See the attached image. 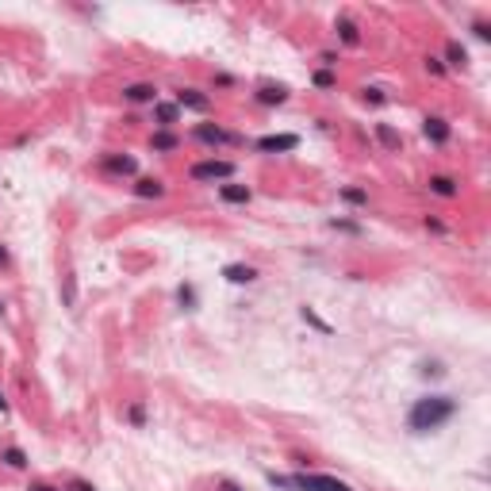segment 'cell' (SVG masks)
Returning a JSON list of instances; mask_svg holds the SVG:
<instances>
[{
	"instance_id": "6da1fadb",
	"label": "cell",
	"mask_w": 491,
	"mask_h": 491,
	"mask_svg": "<svg viewBox=\"0 0 491 491\" xmlns=\"http://www.w3.org/2000/svg\"><path fill=\"white\" fill-rule=\"evenodd\" d=\"M457 415V400L453 395H422V400L411 403L407 411V426L415 434H434Z\"/></svg>"
},
{
	"instance_id": "7a4b0ae2",
	"label": "cell",
	"mask_w": 491,
	"mask_h": 491,
	"mask_svg": "<svg viewBox=\"0 0 491 491\" xmlns=\"http://www.w3.org/2000/svg\"><path fill=\"white\" fill-rule=\"evenodd\" d=\"M276 488H300V491H353L346 480H334V476H315V472H300V476H269Z\"/></svg>"
},
{
	"instance_id": "3957f363",
	"label": "cell",
	"mask_w": 491,
	"mask_h": 491,
	"mask_svg": "<svg viewBox=\"0 0 491 491\" xmlns=\"http://www.w3.org/2000/svg\"><path fill=\"white\" fill-rule=\"evenodd\" d=\"M231 177H234V161H226V158H208V161L192 166V181H200V184H226Z\"/></svg>"
},
{
	"instance_id": "277c9868",
	"label": "cell",
	"mask_w": 491,
	"mask_h": 491,
	"mask_svg": "<svg viewBox=\"0 0 491 491\" xmlns=\"http://www.w3.org/2000/svg\"><path fill=\"white\" fill-rule=\"evenodd\" d=\"M192 139L196 142H204V146H211V150H219V146H242V134H234V131H223L219 123H196L192 127Z\"/></svg>"
},
{
	"instance_id": "5b68a950",
	"label": "cell",
	"mask_w": 491,
	"mask_h": 491,
	"mask_svg": "<svg viewBox=\"0 0 491 491\" xmlns=\"http://www.w3.org/2000/svg\"><path fill=\"white\" fill-rule=\"evenodd\" d=\"M100 173H108V177H134V173H139V161H134L131 154H104V158H100Z\"/></svg>"
},
{
	"instance_id": "8992f818",
	"label": "cell",
	"mask_w": 491,
	"mask_h": 491,
	"mask_svg": "<svg viewBox=\"0 0 491 491\" xmlns=\"http://www.w3.org/2000/svg\"><path fill=\"white\" fill-rule=\"evenodd\" d=\"M300 146V134H265V139L253 142V150L258 154H288Z\"/></svg>"
},
{
	"instance_id": "52a82bcc",
	"label": "cell",
	"mask_w": 491,
	"mask_h": 491,
	"mask_svg": "<svg viewBox=\"0 0 491 491\" xmlns=\"http://www.w3.org/2000/svg\"><path fill=\"white\" fill-rule=\"evenodd\" d=\"M177 108H188V111H200V116H204V111H211V96L184 84V89H177Z\"/></svg>"
},
{
	"instance_id": "ba28073f",
	"label": "cell",
	"mask_w": 491,
	"mask_h": 491,
	"mask_svg": "<svg viewBox=\"0 0 491 491\" xmlns=\"http://www.w3.org/2000/svg\"><path fill=\"white\" fill-rule=\"evenodd\" d=\"M422 134L434 142V146H445V142L453 139V127L445 123L441 116H426V119H422Z\"/></svg>"
},
{
	"instance_id": "9c48e42d",
	"label": "cell",
	"mask_w": 491,
	"mask_h": 491,
	"mask_svg": "<svg viewBox=\"0 0 491 491\" xmlns=\"http://www.w3.org/2000/svg\"><path fill=\"white\" fill-rule=\"evenodd\" d=\"M219 200H223V204H234V208H242V204L253 200V188H250V184L226 181V184H219Z\"/></svg>"
},
{
	"instance_id": "30bf717a",
	"label": "cell",
	"mask_w": 491,
	"mask_h": 491,
	"mask_svg": "<svg viewBox=\"0 0 491 491\" xmlns=\"http://www.w3.org/2000/svg\"><path fill=\"white\" fill-rule=\"evenodd\" d=\"M123 100H127V104H158V89H154V84H146V81L127 84V89H123Z\"/></svg>"
},
{
	"instance_id": "8fae6325",
	"label": "cell",
	"mask_w": 491,
	"mask_h": 491,
	"mask_svg": "<svg viewBox=\"0 0 491 491\" xmlns=\"http://www.w3.org/2000/svg\"><path fill=\"white\" fill-rule=\"evenodd\" d=\"M134 196H139V200H161V196H166V181H158V177H139V181H134Z\"/></svg>"
},
{
	"instance_id": "7c38bea8",
	"label": "cell",
	"mask_w": 491,
	"mask_h": 491,
	"mask_svg": "<svg viewBox=\"0 0 491 491\" xmlns=\"http://www.w3.org/2000/svg\"><path fill=\"white\" fill-rule=\"evenodd\" d=\"M223 276H226L231 284H253L261 273H258V265H246V261H234V265H226V269H223Z\"/></svg>"
},
{
	"instance_id": "4fadbf2b",
	"label": "cell",
	"mask_w": 491,
	"mask_h": 491,
	"mask_svg": "<svg viewBox=\"0 0 491 491\" xmlns=\"http://www.w3.org/2000/svg\"><path fill=\"white\" fill-rule=\"evenodd\" d=\"M253 100L265 104V108H273V104H284V100H288V89H284V84H261V89L253 92Z\"/></svg>"
},
{
	"instance_id": "5bb4252c",
	"label": "cell",
	"mask_w": 491,
	"mask_h": 491,
	"mask_svg": "<svg viewBox=\"0 0 491 491\" xmlns=\"http://www.w3.org/2000/svg\"><path fill=\"white\" fill-rule=\"evenodd\" d=\"M426 184H430V192H434V196H441V200H453V196H457V192H461V184L453 181V177H445V173L430 177V181H426Z\"/></svg>"
},
{
	"instance_id": "9a60e30c",
	"label": "cell",
	"mask_w": 491,
	"mask_h": 491,
	"mask_svg": "<svg viewBox=\"0 0 491 491\" xmlns=\"http://www.w3.org/2000/svg\"><path fill=\"white\" fill-rule=\"evenodd\" d=\"M334 31H338V39L346 42V46H361V27L353 24L350 16H338V24H334Z\"/></svg>"
},
{
	"instance_id": "2e32d148",
	"label": "cell",
	"mask_w": 491,
	"mask_h": 491,
	"mask_svg": "<svg viewBox=\"0 0 491 491\" xmlns=\"http://www.w3.org/2000/svg\"><path fill=\"white\" fill-rule=\"evenodd\" d=\"M177 146H181V134H173V131H154V139H150V150H154V154H173Z\"/></svg>"
},
{
	"instance_id": "e0dca14e",
	"label": "cell",
	"mask_w": 491,
	"mask_h": 491,
	"mask_svg": "<svg viewBox=\"0 0 491 491\" xmlns=\"http://www.w3.org/2000/svg\"><path fill=\"white\" fill-rule=\"evenodd\" d=\"M465 69L468 66V51H465V46H461V42L457 39H453V42H445V69Z\"/></svg>"
},
{
	"instance_id": "ac0fdd59",
	"label": "cell",
	"mask_w": 491,
	"mask_h": 491,
	"mask_svg": "<svg viewBox=\"0 0 491 491\" xmlns=\"http://www.w3.org/2000/svg\"><path fill=\"white\" fill-rule=\"evenodd\" d=\"M154 119H158L161 131H169V127L181 119V108H177V104H154Z\"/></svg>"
},
{
	"instance_id": "d6986e66",
	"label": "cell",
	"mask_w": 491,
	"mask_h": 491,
	"mask_svg": "<svg viewBox=\"0 0 491 491\" xmlns=\"http://www.w3.org/2000/svg\"><path fill=\"white\" fill-rule=\"evenodd\" d=\"M376 139H380L384 150H400V146H403L400 131H395V127H388V123H376Z\"/></svg>"
},
{
	"instance_id": "ffe728a7",
	"label": "cell",
	"mask_w": 491,
	"mask_h": 491,
	"mask_svg": "<svg viewBox=\"0 0 491 491\" xmlns=\"http://www.w3.org/2000/svg\"><path fill=\"white\" fill-rule=\"evenodd\" d=\"M0 461H4L8 468H27V453L19 449V445H8V449L0 453Z\"/></svg>"
},
{
	"instance_id": "44dd1931",
	"label": "cell",
	"mask_w": 491,
	"mask_h": 491,
	"mask_svg": "<svg viewBox=\"0 0 491 491\" xmlns=\"http://www.w3.org/2000/svg\"><path fill=\"white\" fill-rule=\"evenodd\" d=\"M127 422H131L134 430H142V426H146V403H142V400H134L131 407H127Z\"/></svg>"
},
{
	"instance_id": "7402d4cb",
	"label": "cell",
	"mask_w": 491,
	"mask_h": 491,
	"mask_svg": "<svg viewBox=\"0 0 491 491\" xmlns=\"http://www.w3.org/2000/svg\"><path fill=\"white\" fill-rule=\"evenodd\" d=\"M338 196H341L346 204H353V208H365V204H368V192H365V188H341Z\"/></svg>"
},
{
	"instance_id": "603a6c76",
	"label": "cell",
	"mask_w": 491,
	"mask_h": 491,
	"mask_svg": "<svg viewBox=\"0 0 491 491\" xmlns=\"http://www.w3.org/2000/svg\"><path fill=\"white\" fill-rule=\"evenodd\" d=\"M177 303H181L184 311H196V288H192V284H181V288H177Z\"/></svg>"
},
{
	"instance_id": "cb8c5ba5",
	"label": "cell",
	"mask_w": 491,
	"mask_h": 491,
	"mask_svg": "<svg viewBox=\"0 0 491 491\" xmlns=\"http://www.w3.org/2000/svg\"><path fill=\"white\" fill-rule=\"evenodd\" d=\"M311 81H315V89H334V84H338V77H334L330 69H315V77H311Z\"/></svg>"
},
{
	"instance_id": "d4e9b609",
	"label": "cell",
	"mask_w": 491,
	"mask_h": 491,
	"mask_svg": "<svg viewBox=\"0 0 491 491\" xmlns=\"http://www.w3.org/2000/svg\"><path fill=\"white\" fill-rule=\"evenodd\" d=\"M330 231H346V234H361L365 226L353 223V219H330Z\"/></svg>"
},
{
	"instance_id": "484cf974",
	"label": "cell",
	"mask_w": 491,
	"mask_h": 491,
	"mask_svg": "<svg viewBox=\"0 0 491 491\" xmlns=\"http://www.w3.org/2000/svg\"><path fill=\"white\" fill-rule=\"evenodd\" d=\"M300 319H303V323H311V326H315V330L330 334V326H326V323H323V319H319V315H315V311H311V307H300Z\"/></svg>"
},
{
	"instance_id": "4316f807",
	"label": "cell",
	"mask_w": 491,
	"mask_h": 491,
	"mask_svg": "<svg viewBox=\"0 0 491 491\" xmlns=\"http://www.w3.org/2000/svg\"><path fill=\"white\" fill-rule=\"evenodd\" d=\"M361 96H365V104H384V100H388V96H384V89H376V84H368Z\"/></svg>"
},
{
	"instance_id": "83f0119b",
	"label": "cell",
	"mask_w": 491,
	"mask_h": 491,
	"mask_svg": "<svg viewBox=\"0 0 491 491\" xmlns=\"http://www.w3.org/2000/svg\"><path fill=\"white\" fill-rule=\"evenodd\" d=\"M472 31H476V39H480V42H491V24H488V19H476Z\"/></svg>"
},
{
	"instance_id": "f1b7e54d",
	"label": "cell",
	"mask_w": 491,
	"mask_h": 491,
	"mask_svg": "<svg viewBox=\"0 0 491 491\" xmlns=\"http://www.w3.org/2000/svg\"><path fill=\"white\" fill-rule=\"evenodd\" d=\"M422 376H445V365L441 361H422Z\"/></svg>"
},
{
	"instance_id": "f546056e",
	"label": "cell",
	"mask_w": 491,
	"mask_h": 491,
	"mask_svg": "<svg viewBox=\"0 0 491 491\" xmlns=\"http://www.w3.org/2000/svg\"><path fill=\"white\" fill-rule=\"evenodd\" d=\"M426 69H430L434 77H445V62H441V58H434V54L426 58Z\"/></svg>"
},
{
	"instance_id": "4dcf8cb0",
	"label": "cell",
	"mask_w": 491,
	"mask_h": 491,
	"mask_svg": "<svg viewBox=\"0 0 491 491\" xmlns=\"http://www.w3.org/2000/svg\"><path fill=\"white\" fill-rule=\"evenodd\" d=\"M426 231H434V234H445L449 226L441 223V219H430V215H426Z\"/></svg>"
},
{
	"instance_id": "1f68e13d",
	"label": "cell",
	"mask_w": 491,
	"mask_h": 491,
	"mask_svg": "<svg viewBox=\"0 0 491 491\" xmlns=\"http://www.w3.org/2000/svg\"><path fill=\"white\" fill-rule=\"evenodd\" d=\"M66 491H96V488H92L89 480H69V488H66Z\"/></svg>"
},
{
	"instance_id": "d6a6232c",
	"label": "cell",
	"mask_w": 491,
	"mask_h": 491,
	"mask_svg": "<svg viewBox=\"0 0 491 491\" xmlns=\"http://www.w3.org/2000/svg\"><path fill=\"white\" fill-rule=\"evenodd\" d=\"M215 84H219V89H231L234 77H231V73H215Z\"/></svg>"
},
{
	"instance_id": "836d02e7",
	"label": "cell",
	"mask_w": 491,
	"mask_h": 491,
	"mask_svg": "<svg viewBox=\"0 0 491 491\" xmlns=\"http://www.w3.org/2000/svg\"><path fill=\"white\" fill-rule=\"evenodd\" d=\"M8 265H12V258H8V246L0 242V269H8Z\"/></svg>"
},
{
	"instance_id": "e575fe53",
	"label": "cell",
	"mask_w": 491,
	"mask_h": 491,
	"mask_svg": "<svg viewBox=\"0 0 491 491\" xmlns=\"http://www.w3.org/2000/svg\"><path fill=\"white\" fill-rule=\"evenodd\" d=\"M219 491H242V488L234 480H219Z\"/></svg>"
},
{
	"instance_id": "d590c367",
	"label": "cell",
	"mask_w": 491,
	"mask_h": 491,
	"mask_svg": "<svg viewBox=\"0 0 491 491\" xmlns=\"http://www.w3.org/2000/svg\"><path fill=\"white\" fill-rule=\"evenodd\" d=\"M27 491H58V488H54V483H31Z\"/></svg>"
},
{
	"instance_id": "8d00e7d4",
	"label": "cell",
	"mask_w": 491,
	"mask_h": 491,
	"mask_svg": "<svg viewBox=\"0 0 491 491\" xmlns=\"http://www.w3.org/2000/svg\"><path fill=\"white\" fill-rule=\"evenodd\" d=\"M4 411H8V400H4V395H0V415H4Z\"/></svg>"
},
{
	"instance_id": "74e56055",
	"label": "cell",
	"mask_w": 491,
	"mask_h": 491,
	"mask_svg": "<svg viewBox=\"0 0 491 491\" xmlns=\"http://www.w3.org/2000/svg\"><path fill=\"white\" fill-rule=\"evenodd\" d=\"M0 315H4V300H0Z\"/></svg>"
}]
</instances>
